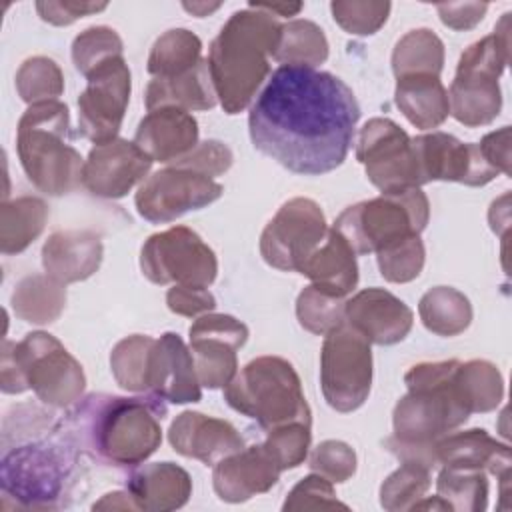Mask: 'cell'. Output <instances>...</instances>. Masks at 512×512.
I'll return each mask as SVG.
<instances>
[{
	"label": "cell",
	"mask_w": 512,
	"mask_h": 512,
	"mask_svg": "<svg viewBox=\"0 0 512 512\" xmlns=\"http://www.w3.org/2000/svg\"><path fill=\"white\" fill-rule=\"evenodd\" d=\"M484 158L500 172L510 174V126H504L496 132H490L478 142Z\"/></svg>",
	"instance_id": "53"
},
{
	"label": "cell",
	"mask_w": 512,
	"mask_h": 512,
	"mask_svg": "<svg viewBox=\"0 0 512 512\" xmlns=\"http://www.w3.org/2000/svg\"><path fill=\"white\" fill-rule=\"evenodd\" d=\"M412 310L382 288H366L344 306V322L356 328L368 342L390 346L404 340L412 328Z\"/></svg>",
	"instance_id": "21"
},
{
	"label": "cell",
	"mask_w": 512,
	"mask_h": 512,
	"mask_svg": "<svg viewBox=\"0 0 512 512\" xmlns=\"http://www.w3.org/2000/svg\"><path fill=\"white\" fill-rule=\"evenodd\" d=\"M372 384L370 342L348 322L330 330L320 354V386L324 400L336 412L360 408Z\"/></svg>",
	"instance_id": "11"
},
{
	"label": "cell",
	"mask_w": 512,
	"mask_h": 512,
	"mask_svg": "<svg viewBox=\"0 0 512 512\" xmlns=\"http://www.w3.org/2000/svg\"><path fill=\"white\" fill-rule=\"evenodd\" d=\"M172 164L190 168L214 180V176L224 174L232 166V152L226 144L218 140H206V142H198L192 152H188L184 158Z\"/></svg>",
	"instance_id": "49"
},
{
	"label": "cell",
	"mask_w": 512,
	"mask_h": 512,
	"mask_svg": "<svg viewBox=\"0 0 512 512\" xmlns=\"http://www.w3.org/2000/svg\"><path fill=\"white\" fill-rule=\"evenodd\" d=\"M222 190L224 188L212 178L190 168L170 164L140 184L134 202L144 220L164 224L190 210L212 204L222 196Z\"/></svg>",
	"instance_id": "15"
},
{
	"label": "cell",
	"mask_w": 512,
	"mask_h": 512,
	"mask_svg": "<svg viewBox=\"0 0 512 512\" xmlns=\"http://www.w3.org/2000/svg\"><path fill=\"white\" fill-rule=\"evenodd\" d=\"M114 56H122V40L108 26H92L78 34L72 44L74 66L84 76Z\"/></svg>",
	"instance_id": "43"
},
{
	"label": "cell",
	"mask_w": 512,
	"mask_h": 512,
	"mask_svg": "<svg viewBox=\"0 0 512 512\" xmlns=\"http://www.w3.org/2000/svg\"><path fill=\"white\" fill-rule=\"evenodd\" d=\"M488 4L480 2H456V4H438L440 20L452 30H470L486 14Z\"/></svg>",
	"instance_id": "52"
},
{
	"label": "cell",
	"mask_w": 512,
	"mask_h": 512,
	"mask_svg": "<svg viewBox=\"0 0 512 512\" xmlns=\"http://www.w3.org/2000/svg\"><path fill=\"white\" fill-rule=\"evenodd\" d=\"M334 20L350 34H374L388 18L390 2H332Z\"/></svg>",
	"instance_id": "46"
},
{
	"label": "cell",
	"mask_w": 512,
	"mask_h": 512,
	"mask_svg": "<svg viewBox=\"0 0 512 512\" xmlns=\"http://www.w3.org/2000/svg\"><path fill=\"white\" fill-rule=\"evenodd\" d=\"M66 306L64 284L48 274H32L22 278L12 292V308L18 318L32 324L54 322Z\"/></svg>",
	"instance_id": "32"
},
{
	"label": "cell",
	"mask_w": 512,
	"mask_h": 512,
	"mask_svg": "<svg viewBox=\"0 0 512 512\" xmlns=\"http://www.w3.org/2000/svg\"><path fill=\"white\" fill-rule=\"evenodd\" d=\"M430 216V204L420 188L382 194L348 206L334 222L354 254L380 252L410 236H418Z\"/></svg>",
	"instance_id": "10"
},
{
	"label": "cell",
	"mask_w": 512,
	"mask_h": 512,
	"mask_svg": "<svg viewBox=\"0 0 512 512\" xmlns=\"http://www.w3.org/2000/svg\"><path fill=\"white\" fill-rule=\"evenodd\" d=\"M202 42L186 28L164 32L152 46L148 56V72L154 78H172L192 70L202 58Z\"/></svg>",
	"instance_id": "35"
},
{
	"label": "cell",
	"mask_w": 512,
	"mask_h": 512,
	"mask_svg": "<svg viewBox=\"0 0 512 512\" xmlns=\"http://www.w3.org/2000/svg\"><path fill=\"white\" fill-rule=\"evenodd\" d=\"M434 460L444 468L488 470L498 478L510 474V448L482 428L444 434L434 442Z\"/></svg>",
	"instance_id": "25"
},
{
	"label": "cell",
	"mask_w": 512,
	"mask_h": 512,
	"mask_svg": "<svg viewBox=\"0 0 512 512\" xmlns=\"http://www.w3.org/2000/svg\"><path fill=\"white\" fill-rule=\"evenodd\" d=\"M344 306V296L310 284L298 294L296 316L302 328L312 334L326 336L330 330L344 322Z\"/></svg>",
	"instance_id": "39"
},
{
	"label": "cell",
	"mask_w": 512,
	"mask_h": 512,
	"mask_svg": "<svg viewBox=\"0 0 512 512\" xmlns=\"http://www.w3.org/2000/svg\"><path fill=\"white\" fill-rule=\"evenodd\" d=\"M94 510H138L134 500L130 498L128 490L126 492H112V494H106L100 502H96L92 506Z\"/></svg>",
	"instance_id": "54"
},
{
	"label": "cell",
	"mask_w": 512,
	"mask_h": 512,
	"mask_svg": "<svg viewBox=\"0 0 512 512\" xmlns=\"http://www.w3.org/2000/svg\"><path fill=\"white\" fill-rule=\"evenodd\" d=\"M162 400L90 394L62 420L76 450L110 466H138L162 442Z\"/></svg>",
	"instance_id": "2"
},
{
	"label": "cell",
	"mask_w": 512,
	"mask_h": 512,
	"mask_svg": "<svg viewBox=\"0 0 512 512\" xmlns=\"http://www.w3.org/2000/svg\"><path fill=\"white\" fill-rule=\"evenodd\" d=\"M360 106L334 74L310 66H280L254 98L248 116L256 150L294 174L338 168L352 146Z\"/></svg>",
	"instance_id": "1"
},
{
	"label": "cell",
	"mask_w": 512,
	"mask_h": 512,
	"mask_svg": "<svg viewBox=\"0 0 512 512\" xmlns=\"http://www.w3.org/2000/svg\"><path fill=\"white\" fill-rule=\"evenodd\" d=\"M182 6H184L188 12H192L194 16H198V18L208 16L210 12H214V10L220 8L218 2H214V4H206V2H192V4H188V2H184Z\"/></svg>",
	"instance_id": "56"
},
{
	"label": "cell",
	"mask_w": 512,
	"mask_h": 512,
	"mask_svg": "<svg viewBox=\"0 0 512 512\" xmlns=\"http://www.w3.org/2000/svg\"><path fill=\"white\" fill-rule=\"evenodd\" d=\"M332 508H348L334 494L332 482L320 474H310L302 478L286 496L282 510H332Z\"/></svg>",
	"instance_id": "47"
},
{
	"label": "cell",
	"mask_w": 512,
	"mask_h": 512,
	"mask_svg": "<svg viewBox=\"0 0 512 512\" xmlns=\"http://www.w3.org/2000/svg\"><path fill=\"white\" fill-rule=\"evenodd\" d=\"M134 144L154 162H176L198 144V124L188 110L164 106L150 110L138 124Z\"/></svg>",
	"instance_id": "24"
},
{
	"label": "cell",
	"mask_w": 512,
	"mask_h": 512,
	"mask_svg": "<svg viewBox=\"0 0 512 512\" xmlns=\"http://www.w3.org/2000/svg\"><path fill=\"white\" fill-rule=\"evenodd\" d=\"M224 400L264 430L288 422L310 424L300 378L294 366L280 356H260L248 362L224 386Z\"/></svg>",
	"instance_id": "8"
},
{
	"label": "cell",
	"mask_w": 512,
	"mask_h": 512,
	"mask_svg": "<svg viewBox=\"0 0 512 512\" xmlns=\"http://www.w3.org/2000/svg\"><path fill=\"white\" fill-rule=\"evenodd\" d=\"M454 384L470 414L494 410L504 396L502 376L498 368L486 360L458 362Z\"/></svg>",
	"instance_id": "34"
},
{
	"label": "cell",
	"mask_w": 512,
	"mask_h": 512,
	"mask_svg": "<svg viewBox=\"0 0 512 512\" xmlns=\"http://www.w3.org/2000/svg\"><path fill=\"white\" fill-rule=\"evenodd\" d=\"M16 148L28 180L50 196L82 184L84 160L70 144L68 106L50 100L28 106L16 130Z\"/></svg>",
	"instance_id": "4"
},
{
	"label": "cell",
	"mask_w": 512,
	"mask_h": 512,
	"mask_svg": "<svg viewBox=\"0 0 512 512\" xmlns=\"http://www.w3.org/2000/svg\"><path fill=\"white\" fill-rule=\"evenodd\" d=\"M126 490L138 510L168 512L182 508L192 494L190 474L172 462H154L128 476Z\"/></svg>",
	"instance_id": "27"
},
{
	"label": "cell",
	"mask_w": 512,
	"mask_h": 512,
	"mask_svg": "<svg viewBox=\"0 0 512 512\" xmlns=\"http://www.w3.org/2000/svg\"><path fill=\"white\" fill-rule=\"evenodd\" d=\"M0 386L8 394L28 388L48 406H68L80 398L86 376L80 362L46 332H30L20 342H4Z\"/></svg>",
	"instance_id": "6"
},
{
	"label": "cell",
	"mask_w": 512,
	"mask_h": 512,
	"mask_svg": "<svg viewBox=\"0 0 512 512\" xmlns=\"http://www.w3.org/2000/svg\"><path fill=\"white\" fill-rule=\"evenodd\" d=\"M444 64V44L428 28L410 30L404 34L392 52V70L396 78L408 74L440 76Z\"/></svg>",
	"instance_id": "36"
},
{
	"label": "cell",
	"mask_w": 512,
	"mask_h": 512,
	"mask_svg": "<svg viewBox=\"0 0 512 512\" xmlns=\"http://www.w3.org/2000/svg\"><path fill=\"white\" fill-rule=\"evenodd\" d=\"M102 262V242L88 230L54 232L42 248L46 274L60 284H72L92 276Z\"/></svg>",
	"instance_id": "26"
},
{
	"label": "cell",
	"mask_w": 512,
	"mask_h": 512,
	"mask_svg": "<svg viewBox=\"0 0 512 512\" xmlns=\"http://www.w3.org/2000/svg\"><path fill=\"white\" fill-rule=\"evenodd\" d=\"M166 304L172 312L192 318V316L208 314L210 310H214L216 300L206 288L174 284V288H170L166 294Z\"/></svg>",
	"instance_id": "50"
},
{
	"label": "cell",
	"mask_w": 512,
	"mask_h": 512,
	"mask_svg": "<svg viewBox=\"0 0 512 512\" xmlns=\"http://www.w3.org/2000/svg\"><path fill=\"white\" fill-rule=\"evenodd\" d=\"M418 314L430 332L438 336H456L468 328L472 306L456 288L436 286L420 298Z\"/></svg>",
	"instance_id": "33"
},
{
	"label": "cell",
	"mask_w": 512,
	"mask_h": 512,
	"mask_svg": "<svg viewBox=\"0 0 512 512\" xmlns=\"http://www.w3.org/2000/svg\"><path fill=\"white\" fill-rule=\"evenodd\" d=\"M396 80L394 100L410 124L428 130L440 126L448 118V92L440 82V76L408 74Z\"/></svg>",
	"instance_id": "30"
},
{
	"label": "cell",
	"mask_w": 512,
	"mask_h": 512,
	"mask_svg": "<svg viewBox=\"0 0 512 512\" xmlns=\"http://www.w3.org/2000/svg\"><path fill=\"white\" fill-rule=\"evenodd\" d=\"M282 66H310L322 64L328 58V40L320 26L310 20H292L282 24L280 40L272 56Z\"/></svg>",
	"instance_id": "37"
},
{
	"label": "cell",
	"mask_w": 512,
	"mask_h": 512,
	"mask_svg": "<svg viewBox=\"0 0 512 512\" xmlns=\"http://www.w3.org/2000/svg\"><path fill=\"white\" fill-rule=\"evenodd\" d=\"M356 158L382 194H400L424 184L412 138L388 118H372L362 126Z\"/></svg>",
	"instance_id": "13"
},
{
	"label": "cell",
	"mask_w": 512,
	"mask_h": 512,
	"mask_svg": "<svg viewBox=\"0 0 512 512\" xmlns=\"http://www.w3.org/2000/svg\"><path fill=\"white\" fill-rule=\"evenodd\" d=\"M252 6H256V8H260V10H264V12H268V14H278V16H296L302 8H304V4H300V2H294V4H286V2H250Z\"/></svg>",
	"instance_id": "55"
},
{
	"label": "cell",
	"mask_w": 512,
	"mask_h": 512,
	"mask_svg": "<svg viewBox=\"0 0 512 512\" xmlns=\"http://www.w3.org/2000/svg\"><path fill=\"white\" fill-rule=\"evenodd\" d=\"M216 90L208 62L200 60L192 70L172 78H152L146 86L144 102L148 112L164 106L182 110H208L216 104Z\"/></svg>",
	"instance_id": "29"
},
{
	"label": "cell",
	"mask_w": 512,
	"mask_h": 512,
	"mask_svg": "<svg viewBox=\"0 0 512 512\" xmlns=\"http://www.w3.org/2000/svg\"><path fill=\"white\" fill-rule=\"evenodd\" d=\"M140 268L154 284L208 288L216 278L218 262L212 248L194 230L172 226L144 242Z\"/></svg>",
	"instance_id": "12"
},
{
	"label": "cell",
	"mask_w": 512,
	"mask_h": 512,
	"mask_svg": "<svg viewBox=\"0 0 512 512\" xmlns=\"http://www.w3.org/2000/svg\"><path fill=\"white\" fill-rule=\"evenodd\" d=\"M78 96V128L90 142L106 144L116 138L130 100V70L122 56L108 58L88 76Z\"/></svg>",
	"instance_id": "16"
},
{
	"label": "cell",
	"mask_w": 512,
	"mask_h": 512,
	"mask_svg": "<svg viewBox=\"0 0 512 512\" xmlns=\"http://www.w3.org/2000/svg\"><path fill=\"white\" fill-rule=\"evenodd\" d=\"M246 338L248 328L228 314H202L190 326V352L200 386L222 388L236 376V350Z\"/></svg>",
	"instance_id": "17"
},
{
	"label": "cell",
	"mask_w": 512,
	"mask_h": 512,
	"mask_svg": "<svg viewBox=\"0 0 512 512\" xmlns=\"http://www.w3.org/2000/svg\"><path fill=\"white\" fill-rule=\"evenodd\" d=\"M154 338L132 334L120 340L110 354V366L116 382L130 392L148 390V356Z\"/></svg>",
	"instance_id": "40"
},
{
	"label": "cell",
	"mask_w": 512,
	"mask_h": 512,
	"mask_svg": "<svg viewBox=\"0 0 512 512\" xmlns=\"http://www.w3.org/2000/svg\"><path fill=\"white\" fill-rule=\"evenodd\" d=\"M508 16L504 14L492 34L474 42L460 56L456 76L448 90L450 114L464 126L490 124L502 108L498 78L508 64Z\"/></svg>",
	"instance_id": "9"
},
{
	"label": "cell",
	"mask_w": 512,
	"mask_h": 512,
	"mask_svg": "<svg viewBox=\"0 0 512 512\" xmlns=\"http://www.w3.org/2000/svg\"><path fill=\"white\" fill-rule=\"evenodd\" d=\"M168 440L178 454L204 464H216L244 448L242 436L230 422L200 412H182L176 416L170 424Z\"/></svg>",
	"instance_id": "22"
},
{
	"label": "cell",
	"mask_w": 512,
	"mask_h": 512,
	"mask_svg": "<svg viewBox=\"0 0 512 512\" xmlns=\"http://www.w3.org/2000/svg\"><path fill=\"white\" fill-rule=\"evenodd\" d=\"M282 24L268 12L248 4L234 12L210 44L208 70L226 114H238L254 102L256 90L270 72Z\"/></svg>",
	"instance_id": "3"
},
{
	"label": "cell",
	"mask_w": 512,
	"mask_h": 512,
	"mask_svg": "<svg viewBox=\"0 0 512 512\" xmlns=\"http://www.w3.org/2000/svg\"><path fill=\"white\" fill-rule=\"evenodd\" d=\"M376 258L380 274L388 282L402 284L414 280L424 266V244L420 240V234L376 252Z\"/></svg>",
	"instance_id": "45"
},
{
	"label": "cell",
	"mask_w": 512,
	"mask_h": 512,
	"mask_svg": "<svg viewBox=\"0 0 512 512\" xmlns=\"http://www.w3.org/2000/svg\"><path fill=\"white\" fill-rule=\"evenodd\" d=\"M158 400L172 404L198 402L202 396L192 352L174 332L154 340L148 356V390Z\"/></svg>",
	"instance_id": "20"
},
{
	"label": "cell",
	"mask_w": 512,
	"mask_h": 512,
	"mask_svg": "<svg viewBox=\"0 0 512 512\" xmlns=\"http://www.w3.org/2000/svg\"><path fill=\"white\" fill-rule=\"evenodd\" d=\"M430 488V468L416 462H402L380 486V504L384 510H412Z\"/></svg>",
	"instance_id": "42"
},
{
	"label": "cell",
	"mask_w": 512,
	"mask_h": 512,
	"mask_svg": "<svg viewBox=\"0 0 512 512\" xmlns=\"http://www.w3.org/2000/svg\"><path fill=\"white\" fill-rule=\"evenodd\" d=\"M262 446L280 470L296 468L308 456L310 424L288 422V424L276 426L268 430V436Z\"/></svg>",
	"instance_id": "44"
},
{
	"label": "cell",
	"mask_w": 512,
	"mask_h": 512,
	"mask_svg": "<svg viewBox=\"0 0 512 512\" xmlns=\"http://www.w3.org/2000/svg\"><path fill=\"white\" fill-rule=\"evenodd\" d=\"M150 166L152 160L134 142L114 138L90 150L82 168V186L100 198H122Z\"/></svg>",
	"instance_id": "19"
},
{
	"label": "cell",
	"mask_w": 512,
	"mask_h": 512,
	"mask_svg": "<svg viewBox=\"0 0 512 512\" xmlns=\"http://www.w3.org/2000/svg\"><path fill=\"white\" fill-rule=\"evenodd\" d=\"M76 464V446L58 430L56 438H34L6 446L0 464L4 498L22 508H58L68 492Z\"/></svg>",
	"instance_id": "7"
},
{
	"label": "cell",
	"mask_w": 512,
	"mask_h": 512,
	"mask_svg": "<svg viewBox=\"0 0 512 512\" xmlns=\"http://www.w3.org/2000/svg\"><path fill=\"white\" fill-rule=\"evenodd\" d=\"M456 366L458 360L422 362L406 372L408 394L398 400L392 414L394 440L430 448L468 420L470 412L454 384Z\"/></svg>",
	"instance_id": "5"
},
{
	"label": "cell",
	"mask_w": 512,
	"mask_h": 512,
	"mask_svg": "<svg viewBox=\"0 0 512 512\" xmlns=\"http://www.w3.org/2000/svg\"><path fill=\"white\" fill-rule=\"evenodd\" d=\"M48 206L36 196H20L4 202L0 212V250L18 254L26 250L44 230Z\"/></svg>",
	"instance_id": "31"
},
{
	"label": "cell",
	"mask_w": 512,
	"mask_h": 512,
	"mask_svg": "<svg viewBox=\"0 0 512 512\" xmlns=\"http://www.w3.org/2000/svg\"><path fill=\"white\" fill-rule=\"evenodd\" d=\"M310 468L330 482H346L356 472V454L346 442L324 440L312 450Z\"/></svg>",
	"instance_id": "48"
},
{
	"label": "cell",
	"mask_w": 512,
	"mask_h": 512,
	"mask_svg": "<svg viewBox=\"0 0 512 512\" xmlns=\"http://www.w3.org/2000/svg\"><path fill=\"white\" fill-rule=\"evenodd\" d=\"M436 490L438 498H442L450 510L478 512L488 506V480L484 470L442 468Z\"/></svg>",
	"instance_id": "38"
},
{
	"label": "cell",
	"mask_w": 512,
	"mask_h": 512,
	"mask_svg": "<svg viewBox=\"0 0 512 512\" xmlns=\"http://www.w3.org/2000/svg\"><path fill=\"white\" fill-rule=\"evenodd\" d=\"M328 232L320 206L310 198H292L276 212L260 236L262 258L278 270L300 272L304 260Z\"/></svg>",
	"instance_id": "14"
},
{
	"label": "cell",
	"mask_w": 512,
	"mask_h": 512,
	"mask_svg": "<svg viewBox=\"0 0 512 512\" xmlns=\"http://www.w3.org/2000/svg\"><path fill=\"white\" fill-rule=\"evenodd\" d=\"M280 468L262 444L242 448L214 464L212 484L220 500L244 502L268 492L280 476Z\"/></svg>",
	"instance_id": "23"
},
{
	"label": "cell",
	"mask_w": 512,
	"mask_h": 512,
	"mask_svg": "<svg viewBox=\"0 0 512 512\" xmlns=\"http://www.w3.org/2000/svg\"><path fill=\"white\" fill-rule=\"evenodd\" d=\"M18 96L32 104L58 100L64 92V76L58 64L46 56H34L22 62L16 72Z\"/></svg>",
	"instance_id": "41"
},
{
	"label": "cell",
	"mask_w": 512,
	"mask_h": 512,
	"mask_svg": "<svg viewBox=\"0 0 512 512\" xmlns=\"http://www.w3.org/2000/svg\"><path fill=\"white\" fill-rule=\"evenodd\" d=\"M300 274L308 276L312 284L346 298L358 284L356 254L336 228H328L324 240L300 266Z\"/></svg>",
	"instance_id": "28"
},
{
	"label": "cell",
	"mask_w": 512,
	"mask_h": 512,
	"mask_svg": "<svg viewBox=\"0 0 512 512\" xmlns=\"http://www.w3.org/2000/svg\"><path fill=\"white\" fill-rule=\"evenodd\" d=\"M106 4H94V2H36V10L42 20L54 24V26H68L74 20L104 10Z\"/></svg>",
	"instance_id": "51"
},
{
	"label": "cell",
	"mask_w": 512,
	"mask_h": 512,
	"mask_svg": "<svg viewBox=\"0 0 512 512\" xmlns=\"http://www.w3.org/2000/svg\"><path fill=\"white\" fill-rule=\"evenodd\" d=\"M412 146L424 184L446 180L466 186H484L500 174L484 158L478 144H464L444 132L416 136Z\"/></svg>",
	"instance_id": "18"
}]
</instances>
